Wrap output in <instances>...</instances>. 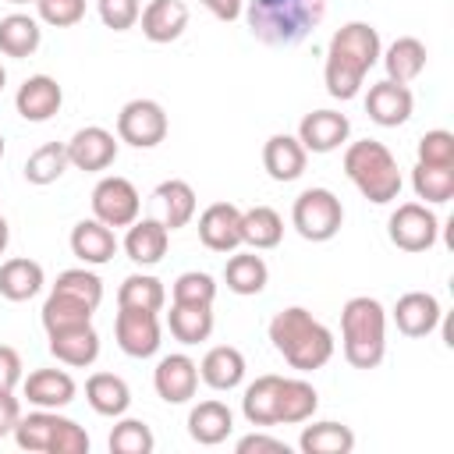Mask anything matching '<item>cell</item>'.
Listing matches in <instances>:
<instances>
[{
    "mask_svg": "<svg viewBox=\"0 0 454 454\" xmlns=\"http://www.w3.org/2000/svg\"><path fill=\"white\" fill-rule=\"evenodd\" d=\"M383 43L380 32L369 21H348L330 35L326 46V67H323V82L326 92L333 99H355L362 92V82L369 74V67L380 60Z\"/></svg>",
    "mask_w": 454,
    "mask_h": 454,
    "instance_id": "obj_1",
    "label": "cell"
},
{
    "mask_svg": "<svg viewBox=\"0 0 454 454\" xmlns=\"http://www.w3.org/2000/svg\"><path fill=\"white\" fill-rule=\"evenodd\" d=\"M326 18V0H245L248 32L262 46H298Z\"/></svg>",
    "mask_w": 454,
    "mask_h": 454,
    "instance_id": "obj_2",
    "label": "cell"
},
{
    "mask_svg": "<svg viewBox=\"0 0 454 454\" xmlns=\"http://www.w3.org/2000/svg\"><path fill=\"white\" fill-rule=\"evenodd\" d=\"M270 344L298 372H316L333 358V333L301 305H287L270 319Z\"/></svg>",
    "mask_w": 454,
    "mask_h": 454,
    "instance_id": "obj_3",
    "label": "cell"
},
{
    "mask_svg": "<svg viewBox=\"0 0 454 454\" xmlns=\"http://www.w3.org/2000/svg\"><path fill=\"white\" fill-rule=\"evenodd\" d=\"M340 344L355 369H376L387 355V312L376 298L355 294L340 309Z\"/></svg>",
    "mask_w": 454,
    "mask_h": 454,
    "instance_id": "obj_4",
    "label": "cell"
},
{
    "mask_svg": "<svg viewBox=\"0 0 454 454\" xmlns=\"http://www.w3.org/2000/svg\"><path fill=\"white\" fill-rule=\"evenodd\" d=\"M344 174L362 192V199H369L376 206H387V202H394L401 195L397 160L376 138H362V142H351L344 149Z\"/></svg>",
    "mask_w": 454,
    "mask_h": 454,
    "instance_id": "obj_5",
    "label": "cell"
},
{
    "mask_svg": "<svg viewBox=\"0 0 454 454\" xmlns=\"http://www.w3.org/2000/svg\"><path fill=\"white\" fill-rule=\"evenodd\" d=\"M291 223L305 241H330L344 227V206L330 188H305L291 206Z\"/></svg>",
    "mask_w": 454,
    "mask_h": 454,
    "instance_id": "obj_6",
    "label": "cell"
},
{
    "mask_svg": "<svg viewBox=\"0 0 454 454\" xmlns=\"http://www.w3.org/2000/svg\"><path fill=\"white\" fill-rule=\"evenodd\" d=\"M387 234L401 252H429L440 238V220L426 202H401L387 220Z\"/></svg>",
    "mask_w": 454,
    "mask_h": 454,
    "instance_id": "obj_7",
    "label": "cell"
},
{
    "mask_svg": "<svg viewBox=\"0 0 454 454\" xmlns=\"http://www.w3.org/2000/svg\"><path fill=\"white\" fill-rule=\"evenodd\" d=\"M167 114L156 99H128L117 114V142L135 149H153L167 138Z\"/></svg>",
    "mask_w": 454,
    "mask_h": 454,
    "instance_id": "obj_8",
    "label": "cell"
},
{
    "mask_svg": "<svg viewBox=\"0 0 454 454\" xmlns=\"http://www.w3.org/2000/svg\"><path fill=\"white\" fill-rule=\"evenodd\" d=\"M138 209H142V195L128 177L110 174V177L96 181V188H92V216L96 220H103L106 227H128L138 220Z\"/></svg>",
    "mask_w": 454,
    "mask_h": 454,
    "instance_id": "obj_9",
    "label": "cell"
},
{
    "mask_svg": "<svg viewBox=\"0 0 454 454\" xmlns=\"http://www.w3.org/2000/svg\"><path fill=\"white\" fill-rule=\"evenodd\" d=\"M114 337H117V348L128 358H153L163 344L160 340V316L145 312V309H121L117 305Z\"/></svg>",
    "mask_w": 454,
    "mask_h": 454,
    "instance_id": "obj_10",
    "label": "cell"
},
{
    "mask_svg": "<svg viewBox=\"0 0 454 454\" xmlns=\"http://www.w3.org/2000/svg\"><path fill=\"white\" fill-rule=\"evenodd\" d=\"M153 387L160 394V401L167 404H184L195 397L199 390V362H192L188 355L174 351V355H163L153 369Z\"/></svg>",
    "mask_w": 454,
    "mask_h": 454,
    "instance_id": "obj_11",
    "label": "cell"
},
{
    "mask_svg": "<svg viewBox=\"0 0 454 454\" xmlns=\"http://www.w3.org/2000/svg\"><path fill=\"white\" fill-rule=\"evenodd\" d=\"M67 160H71V167H78V170H85V174L106 170V167L117 160V138H114V131H106V128H99V124L78 128V131L67 138Z\"/></svg>",
    "mask_w": 454,
    "mask_h": 454,
    "instance_id": "obj_12",
    "label": "cell"
},
{
    "mask_svg": "<svg viewBox=\"0 0 454 454\" xmlns=\"http://www.w3.org/2000/svg\"><path fill=\"white\" fill-rule=\"evenodd\" d=\"M60 103H64V89H60L57 78H50V74H32V78H25V82L18 85V92H14V110H18V117L28 121V124L50 121V117L60 110Z\"/></svg>",
    "mask_w": 454,
    "mask_h": 454,
    "instance_id": "obj_13",
    "label": "cell"
},
{
    "mask_svg": "<svg viewBox=\"0 0 454 454\" xmlns=\"http://www.w3.org/2000/svg\"><path fill=\"white\" fill-rule=\"evenodd\" d=\"M411 110H415L411 89H408V85H397V82H390V78L369 85V92H365V114H369V121L380 124V128H397V124H404V121L411 117Z\"/></svg>",
    "mask_w": 454,
    "mask_h": 454,
    "instance_id": "obj_14",
    "label": "cell"
},
{
    "mask_svg": "<svg viewBox=\"0 0 454 454\" xmlns=\"http://www.w3.org/2000/svg\"><path fill=\"white\" fill-rule=\"evenodd\" d=\"M348 135H351V121L337 110H312L298 124V142L305 145V153H319V156L340 149Z\"/></svg>",
    "mask_w": 454,
    "mask_h": 454,
    "instance_id": "obj_15",
    "label": "cell"
},
{
    "mask_svg": "<svg viewBox=\"0 0 454 454\" xmlns=\"http://www.w3.org/2000/svg\"><path fill=\"white\" fill-rule=\"evenodd\" d=\"M199 241L209 252H234L241 245V209L234 202H213L199 213Z\"/></svg>",
    "mask_w": 454,
    "mask_h": 454,
    "instance_id": "obj_16",
    "label": "cell"
},
{
    "mask_svg": "<svg viewBox=\"0 0 454 454\" xmlns=\"http://www.w3.org/2000/svg\"><path fill=\"white\" fill-rule=\"evenodd\" d=\"M440 319H443V309L429 291H408L394 305V323L404 337H429L440 326Z\"/></svg>",
    "mask_w": 454,
    "mask_h": 454,
    "instance_id": "obj_17",
    "label": "cell"
},
{
    "mask_svg": "<svg viewBox=\"0 0 454 454\" xmlns=\"http://www.w3.org/2000/svg\"><path fill=\"white\" fill-rule=\"evenodd\" d=\"M167 245H170V231L163 220L156 216H142L135 223H128V234H124V255L135 262V266H156L163 255H167Z\"/></svg>",
    "mask_w": 454,
    "mask_h": 454,
    "instance_id": "obj_18",
    "label": "cell"
},
{
    "mask_svg": "<svg viewBox=\"0 0 454 454\" xmlns=\"http://www.w3.org/2000/svg\"><path fill=\"white\" fill-rule=\"evenodd\" d=\"M21 394L28 397V404L57 411V408H67L74 401L78 387H74L71 372H64V369H35L21 380Z\"/></svg>",
    "mask_w": 454,
    "mask_h": 454,
    "instance_id": "obj_19",
    "label": "cell"
},
{
    "mask_svg": "<svg viewBox=\"0 0 454 454\" xmlns=\"http://www.w3.org/2000/svg\"><path fill=\"white\" fill-rule=\"evenodd\" d=\"M142 35L156 46L181 39V32L188 28V4L184 0H149L138 14Z\"/></svg>",
    "mask_w": 454,
    "mask_h": 454,
    "instance_id": "obj_20",
    "label": "cell"
},
{
    "mask_svg": "<svg viewBox=\"0 0 454 454\" xmlns=\"http://www.w3.org/2000/svg\"><path fill=\"white\" fill-rule=\"evenodd\" d=\"M305 163H309V153L305 145L298 142V135H287V131H277L266 138L262 145V167L273 181H298L305 174Z\"/></svg>",
    "mask_w": 454,
    "mask_h": 454,
    "instance_id": "obj_21",
    "label": "cell"
},
{
    "mask_svg": "<svg viewBox=\"0 0 454 454\" xmlns=\"http://www.w3.org/2000/svg\"><path fill=\"white\" fill-rule=\"evenodd\" d=\"M71 252L85 262V266H103L117 255V238L114 227H106L103 220H78L71 227Z\"/></svg>",
    "mask_w": 454,
    "mask_h": 454,
    "instance_id": "obj_22",
    "label": "cell"
},
{
    "mask_svg": "<svg viewBox=\"0 0 454 454\" xmlns=\"http://www.w3.org/2000/svg\"><path fill=\"white\" fill-rule=\"evenodd\" d=\"M50 337V355L71 369H85L99 358V333L92 330V323L85 326H71V330H57L46 333Z\"/></svg>",
    "mask_w": 454,
    "mask_h": 454,
    "instance_id": "obj_23",
    "label": "cell"
},
{
    "mask_svg": "<svg viewBox=\"0 0 454 454\" xmlns=\"http://www.w3.org/2000/svg\"><path fill=\"white\" fill-rule=\"evenodd\" d=\"M199 380L213 390H234L245 380V355L234 344H216L199 362Z\"/></svg>",
    "mask_w": 454,
    "mask_h": 454,
    "instance_id": "obj_24",
    "label": "cell"
},
{
    "mask_svg": "<svg viewBox=\"0 0 454 454\" xmlns=\"http://www.w3.org/2000/svg\"><path fill=\"white\" fill-rule=\"evenodd\" d=\"M234 433V415L223 401H199L188 411V436L202 447H216Z\"/></svg>",
    "mask_w": 454,
    "mask_h": 454,
    "instance_id": "obj_25",
    "label": "cell"
},
{
    "mask_svg": "<svg viewBox=\"0 0 454 454\" xmlns=\"http://www.w3.org/2000/svg\"><path fill=\"white\" fill-rule=\"evenodd\" d=\"M426 43L422 39H415V35H397L383 53H380V60H383V67H387V78L390 82H397V85H408V82H415L422 71H426Z\"/></svg>",
    "mask_w": 454,
    "mask_h": 454,
    "instance_id": "obj_26",
    "label": "cell"
},
{
    "mask_svg": "<svg viewBox=\"0 0 454 454\" xmlns=\"http://www.w3.org/2000/svg\"><path fill=\"white\" fill-rule=\"evenodd\" d=\"M85 401L103 419H121L131 404V390L117 372H92L85 380Z\"/></svg>",
    "mask_w": 454,
    "mask_h": 454,
    "instance_id": "obj_27",
    "label": "cell"
},
{
    "mask_svg": "<svg viewBox=\"0 0 454 454\" xmlns=\"http://www.w3.org/2000/svg\"><path fill=\"white\" fill-rule=\"evenodd\" d=\"M280 380L277 372L255 376L245 394H241V415L248 426H277V397H280Z\"/></svg>",
    "mask_w": 454,
    "mask_h": 454,
    "instance_id": "obj_28",
    "label": "cell"
},
{
    "mask_svg": "<svg viewBox=\"0 0 454 454\" xmlns=\"http://www.w3.org/2000/svg\"><path fill=\"white\" fill-rule=\"evenodd\" d=\"M43 284H46V273L35 259L18 255V259L0 262V294L7 301H28L43 291Z\"/></svg>",
    "mask_w": 454,
    "mask_h": 454,
    "instance_id": "obj_29",
    "label": "cell"
},
{
    "mask_svg": "<svg viewBox=\"0 0 454 454\" xmlns=\"http://www.w3.org/2000/svg\"><path fill=\"white\" fill-rule=\"evenodd\" d=\"M319 408V394L309 380H280V397H277V426H298L309 422Z\"/></svg>",
    "mask_w": 454,
    "mask_h": 454,
    "instance_id": "obj_30",
    "label": "cell"
},
{
    "mask_svg": "<svg viewBox=\"0 0 454 454\" xmlns=\"http://www.w3.org/2000/svg\"><path fill=\"white\" fill-rule=\"evenodd\" d=\"M280 238H284V220L273 206L241 209V245H248L252 252H266L277 248Z\"/></svg>",
    "mask_w": 454,
    "mask_h": 454,
    "instance_id": "obj_31",
    "label": "cell"
},
{
    "mask_svg": "<svg viewBox=\"0 0 454 454\" xmlns=\"http://www.w3.org/2000/svg\"><path fill=\"white\" fill-rule=\"evenodd\" d=\"M266 280H270V270H266L262 255H255L252 248H248V252H238V248L231 252V259H227V266H223V284H227V291L248 298V294H259V291L266 287Z\"/></svg>",
    "mask_w": 454,
    "mask_h": 454,
    "instance_id": "obj_32",
    "label": "cell"
},
{
    "mask_svg": "<svg viewBox=\"0 0 454 454\" xmlns=\"http://www.w3.org/2000/svg\"><path fill=\"white\" fill-rule=\"evenodd\" d=\"M43 43V28L32 14H7L0 18V53L4 57H14V60H25L39 50Z\"/></svg>",
    "mask_w": 454,
    "mask_h": 454,
    "instance_id": "obj_33",
    "label": "cell"
},
{
    "mask_svg": "<svg viewBox=\"0 0 454 454\" xmlns=\"http://www.w3.org/2000/svg\"><path fill=\"white\" fill-rule=\"evenodd\" d=\"M153 195H156L160 206H163V223H167V231H177V227H188V223H192L199 202H195V188H192L188 181H181V177L160 181Z\"/></svg>",
    "mask_w": 454,
    "mask_h": 454,
    "instance_id": "obj_34",
    "label": "cell"
},
{
    "mask_svg": "<svg viewBox=\"0 0 454 454\" xmlns=\"http://www.w3.org/2000/svg\"><path fill=\"white\" fill-rule=\"evenodd\" d=\"M167 326H170L174 340H181V344H202L213 333V305H177V301H170Z\"/></svg>",
    "mask_w": 454,
    "mask_h": 454,
    "instance_id": "obj_35",
    "label": "cell"
},
{
    "mask_svg": "<svg viewBox=\"0 0 454 454\" xmlns=\"http://www.w3.org/2000/svg\"><path fill=\"white\" fill-rule=\"evenodd\" d=\"M298 447L305 454H351L355 450V433L344 422H312L301 429Z\"/></svg>",
    "mask_w": 454,
    "mask_h": 454,
    "instance_id": "obj_36",
    "label": "cell"
},
{
    "mask_svg": "<svg viewBox=\"0 0 454 454\" xmlns=\"http://www.w3.org/2000/svg\"><path fill=\"white\" fill-rule=\"evenodd\" d=\"M92 305L71 298V294H60V291H50V298L43 301V330L46 333H57V330H71V326H85L92 323Z\"/></svg>",
    "mask_w": 454,
    "mask_h": 454,
    "instance_id": "obj_37",
    "label": "cell"
},
{
    "mask_svg": "<svg viewBox=\"0 0 454 454\" xmlns=\"http://www.w3.org/2000/svg\"><path fill=\"white\" fill-rule=\"evenodd\" d=\"M167 301L163 280H156L153 273H128L117 287V305L121 309H145V312H160Z\"/></svg>",
    "mask_w": 454,
    "mask_h": 454,
    "instance_id": "obj_38",
    "label": "cell"
},
{
    "mask_svg": "<svg viewBox=\"0 0 454 454\" xmlns=\"http://www.w3.org/2000/svg\"><path fill=\"white\" fill-rule=\"evenodd\" d=\"M71 167V160H67V142H46V145H39L28 160H25V181L28 184H53V181H60V174Z\"/></svg>",
    "mask_w": 454,
    "mask_h": 454,
    "instance_id": "obj_39",
    "label": "cell"
},
{
    "mask_svg": "<svg viewBox=\"0 0 454 454\" xmlns=\"http://www.w3.org/2000/svg\"><path fill=\"white\" fill-rule=\"evenodd\" d=\"M411 188L426 206H443L454 199V167H429L415 163L411 170Z\"/></svg>",
    "mask_w": 454,
    "mask_h": 454,
    "instance_id": "obj_40",
    "label": "cell"
},
{
    "mask_svg": "<svg viewBox=\"0 0 454 454\" xmlns=\"http://www.w3.org/2000/svg\"><path fill=\"white\" fill-rule=\"evenodd\" d=\"M53 422H57V411L35 408V411H28V415L18 419V426H14L11 436H14V443H18L21 450H39V454H46L50 436H53Z\"/></svg>",
    "mask_w": 454,
    "mask_h": 454,
    "instance_id": "obj_41",
    "label": "cell"
},
{
    "mask_svg": "<svg viewBox=\"0 0 454 454\" xmlns=\"http://www.w3.org/2000/svg\"><path fill=\"white\" fill-rule=\"evenodd\" d=\"M110 454H153L156 436L142 419H117V426L110 429Z\"/></svg>",
    "mask_w": 454,
    "mask_h": 454,
    "instance_id": "obj_42",
    "label": "cell"
},
{
    "mask_svg": "<svg viewBox=\"0 0 454 454\" xmlns=\"http://www.w3.org/2000/svg\"><path fill=\"white\" fill-rule=\"evenodd\" d=\"M53 291L71 294V298H78V301H85V305H92V309H99V301H103V280H99L92 270H85V266H74V270L57 273Z\"/></svg>",
    "mask_w": 454,
    "mask_h": 454,
    "instance_id": "obj_43",
    "label": "cell"
},
{
    "mask_svg": "<svg viewBox=\"0 0 454 454\" xmlns=\"http://www.w3.org/2000/svg\"><path fill=\"white\" fill-rule=\"evenodd\" d=\"M216 298V280L202 270H188L170 284V301L177 305H213Z\"/></svg>",
    "mask_w": 454,
    "mask_h": 454,
    "instance_id": "obj_44",
    "label": "cell"
},
{
    "mask_svg": "<svg viewBox=\"0 0 454 454\" xmlns=\"http://www.w3.org/2000/svg\"><path fill=\"white\" fill-rule=\"evenodd\" d=\"M46 454H89V433H85V429H82L74 419L57 415V422H53V436H50Z\"/></svg>",
    "mask_w": 454,
    "mask_h": 454,
    "instance_id": "obj_45",
    "label": "cell"
},
{
    "mask_svg": "<svg viewBox=\"0 0 454 454\" xmlns=\"http://www.w3.org/2000/svg\"><path fill=\"white\" fill-rule=\"evenodd\" d=\"M419 163L429 167H454V135L447 128H433L419 138Z\"/></svg>",
    "mask_w": 454,
    "mask_h": 454,
    "instance_id": "obj_46",
    "label": "cell"
},
{
    "mask_svg": "<svg viewBox=\"0 0 454 454\" xmlns=\"http://www.w3.org/2000/svg\"><path fill=\"white\" fill-rule=\"evenodd\" d=\"M96 14L106 28L114 32H128L138 25V14H142V4L138 0H96Z\"/></svg>",
    "mask_w": 454,
    "mask_h": 454,
    "instance_id": "obj_47",
    "label": "cell"
},
{
    "mask_svg": "<svg viewBox=\"0 0 454 454\" xmlns=\"http://www.w3.org/2000/svg\"><path fill=\"white\" fill-rule=\"evenodd\" d=\"M39 21L53 25V28H71L85 18V0H35Z\"/></svg>",
    "mask_w": 454,
    "mask_h": 454,
    "instance_id": "obj_48",
    "label": "cell"
},
{
    "mask_svg": "<svg viewBox=\"0 0 454 454\" xmlns=\"http://www.w3.org/2000/svg\"><path fill=\"white\" fill-rule=\"evenodd\" d=\"M238 454H287V443L277 440V436H266V433H248L234 443Z\"/></svg>",
    "mask_w": 454,
    "mask_h": 454,
    "instance_id": "obj_49",
    "label": "cell"
},
{
    "mask_svg": "<svg viewBox=\"0 0 454 454\" xmlns=\"http://www.w3.org/2000/svg\"><path fill=\"white\" fill-rule=\"evenodd\" d=\"M21 383V355L11 344H0V390H14Z\"/></svg>",
    "mask_w": 454,
    "mask_h": 454,
    "instance_id": "obj_50",
    "label": "cell"
},
{
    "mask_svg": "<svg viewBox=\"0 0 454 454\" xmlns=\"http://www.w3.org/2000/svg\"><path fill=\"white\" fill-rule=\"evenodd\" d=\"M18 419H21V404H18L14 390H0V436H11Z\"/></svg>",
    "mask_w": 454,
    "mask_h": 454,
    "instance_id": "obj_51",
    "label": "cell"
},
{
    "mask_svg": "<svg viewBox=\"0 0 454 454\" xmlns=\"http://www.w3.org/2000/svg\"><path fill=\"white\" fill-rule=\"evenodd\" d=\"M202 7L220 21H238L245 14V0H202Z\"/></svg>",
    "mask_w": 454,
    "mask_h": 454,
    "instance_id": "obj_52",
    "label": "cell"
},
{
    "mask_svg": "<svg viewBox=\"0 0 454 454\" xmlns=\"http://www.w3.org/2000/svg\"><path fill=\"white\" fill-rule=\"evenodd\" d=\"M7 241H11V227H7V220L0 216V255H4V248H7Z\"/></svg>",
    "mask_w": 454,
    "mask_h": 454,
    "instance_id": "obj_53",
    "label": "cell"
},
{
    "mask_svg": "<svg viewBox=\"0 0 454 454\" xmlns=\"http://www.w3.org/2000/svg\"><path fill=\"white\" fill-rule=\"evenodd\" d=\"M4 85H7V71H4V64H0V92H4Z\"/></svg>",
    "mask_w": 454,
    "mask_h": 454,
    "instance_id": "obj_54",
    "label": "cell"
},
{
    "mask_svg": "<svg viewBox=\"0 0 454 454\" xmlns=\"http://www.w3.org/2000/svg\"><path fill=\"white\" fill-rule=\"evenodd\" d=\"M7 4H18L21 7V4H35V0H7Z\"/></svg>",
    "mask_w": 454,
    "mask_h": 454,
    "instance_id": "obj_55",
    "label": "cell"
},
{
    "mask_svg": "<svg viewBox=\"0 0 454 454\" xmlns=\"http://www.w3.org/2000/svg\"><path fill=\"white\" fill-rule=\"evenodd\" d=\"M0 160H4V135H0Z\"/></svg>",
    "mask_w": 454,
    "mask_h": 454,
    "instance_id": "obj_56",
    "label": "cell"
}]
</instances>
